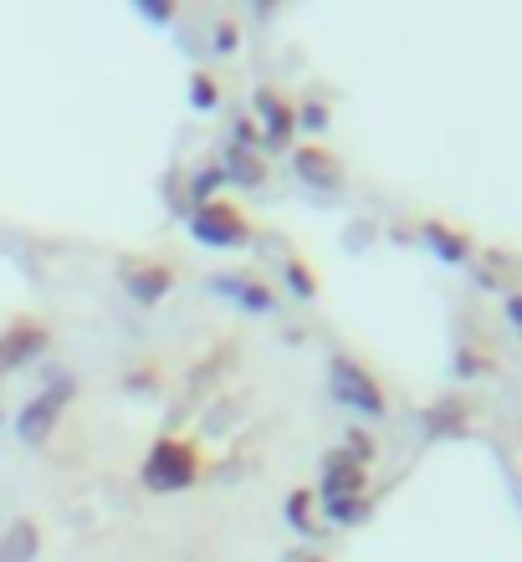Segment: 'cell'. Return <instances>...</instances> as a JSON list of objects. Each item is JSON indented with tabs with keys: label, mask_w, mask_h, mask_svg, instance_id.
I'll list each match as a JSON object with an SVG mask.
<instances>
[{
	"label": "cell",
	"mask_w": 522,
	"mask_h": 562,
	"mask_svg": "<svg viewBox=\"0 0 522 562\" xmlns=\"http://www.w3.org/2000/svg\"><path fill=\"white\" fill-rule=\"evenodd\" d=\"M190 98H195V108H215V103H221V82H215V77H210V72H195L190 77Z\"/></svg>",
	"instance_id": "obj_12"
},
{
	"label": "cell",
	"mask_w": 522,
	"mask_h": 562,
	"mask_svg": "<svg viewBox=\"0 0 522 562\" xmlns=\"http://www.w3.org/2000/svg\"><path fill=\"white\" fill-rule=\"evenodd\" d=\"M292 164H298V175L313 179V184H344L338 159H333V154H323V148H298V154H292Z\"/></svg>",
	"instance_id": "obj_9"
},
{
	"label": "cell",
	"mask_w": 522,
	"mask_h": 562,
	"mask_svg": "<svg viewBox=\"0 0 522 562\" xmlns=\"http://www.w3.org/2000/svg\"><path fill=\"white\" fill-rule=\"evenodd\" d=\"M425 240L435 246V256H441V261H471V236H466V231H456V225L425 221Z\"/></svg>",
	"instance_id": "obj_8"
},
{
	"label": "cell",
	"mask_w": 522,
	"mask_h": 562,
	"mask_svg": "<svg viewBox=\"0 0 522 562\" xmlns=\"http://www.w3.org/2000/svg\"><path fill=\"white\" fill-rule=\"evenodd\" d=\"M329 394L338 404H348L354 415H364V419H385L389 415V394H385V384L374 379L364 363H354V358H333L329 363Z\"/></svg>",
	"instance_id": "obj_1"
},
{
	"label": "cell",
	"mask_w": 522,
	"mask_h": 562,
	"mask_svg": "<svg viewBox=\"0 0 522 562\" xmlns=\"http://www.w3.org/2000/svg\"><path fill=\"white\" fill-rule=\"evenodd\" d=\"M200 481V450L190 440H159L144 460V486L154 496H169V491H185Z\"/></svg>",
	"instance_id": "obj_2"
},
{
	"label": "cell",
	"mask_w": 522,
	"mask_h": 562,
	"mask_svg": "<svg viewBox=\"0 0 522 562\" xmlns=\"http://www.w3.org/2000/svg\"><path fill=\"white\" fill-rule=\"evenodd\" d=\"M256 108H262V119H267V144H277V148H282L287 138L298 134V108L287 103L282 92L262 88V92H256Z\"/></svg>",
	"instance_id": "obj_6"
},
{
	"label": "cell",
	"mask_w": 522,
	"mask_h": 562,
	"mask_svg": "<svg viewBox=\"0 0 522 562\" xmlns=\"http://www.w3.org/2000/svg\"><path fill=\"white\" fill-rule=\"evenodd\" d=\"M302 562H329V558H302Z\"/></svg>",
	"instance_id": "obj_15"
},
{
	"label": "cell",
	"mask_w": 522,
	"mask_h": 562,
	"mask_svg": "<svg viewBox=\"0 0 522 562\" xmlns=\"http://www.w3.org/2000/svg\"><path fill=\"white\" fill-rule=\"evenodd\" d=\"M215 286H221L225 296L246 302V307H256V312H271V307H277V296H271L256 277H215Z\"/></svg>",
	"instance_id": "obj_10"
},
{
	"label": "cell",
	"mask_w": 522,
	"mask_h": 562,
	"mask_svg": "<svg viewBox=\"0 0 522 562\" xmlns=\"http://www.w3.org/2000/svg\"><path fill=\"white\" fill-rule=\"evenodd\" d=\"M123 281H129L134 302H159V296L175 286V267H165V261H129Z\"/></svg>",
	"instance_id": "obj_5"
},
{
	"label": "cell",
	"mask_w": 522,
	"mask_h": 562,
	"mask_svg": "<svg viewBox=\"0 0 522 562\" xmlns=\"http://www.w3.org/2000/svg\"><path fill=\"white\" fill-rule=\"evenodd\" d=\"M46 348V323H15L11 333H0V363L15 369V363H26L31 353H42Z\"/></svg>",
	"instance_id": "obj_7"
},
{
	"label": "cell",
	"mask_w": 522,
	"mask_h": 562,
	"mask_svg": "<svg viewBox=\"0 0 522 562\" xmlns=\"http://www.w3.org/2000/svg\"><path fill=\"white\" fill-rule=\"evenodd\" d=\"M508 323L522 333V286H518V292H508Z\"/></svg>",
	"instance_id": "obj_14"
},
{
	"label": "cell",
	"mask_w": 522,
	"mask_h": 562,
	"mask_svg": "<svg viewBox=\"0 0 522 562\" xmlns=\"http://www.w3.org/2000/svg\"><path fill=\"white\" fill-rule=\"evenodd\" d=\"M287 286H292V296H302V302H313L318 296V277L302 256H287Z\"/></svg>",
	"instance_id": "obj_11"
},
{
	"label": "cell",
	"mask_w": 522,
	"mask_h": 562,
	"mask_svg": "<svg viewBox=\"0 0 522 562\" xmlns=\"http://www.w3.org/2000/svg\"><path fill=\"white\" fill-rule=\"evenodd\" d=\"M190 231H195V240H206V246H231V240L252 236V225L241 221L236 205H225V200H206V205H195Z\"/></svg>",
	"instance_id": "obj_4"
},
{
	"label": "cell",
	"mask_w": 522,
	"mask_h": 562,
	"mask_svg": "<svg viewBox=\"0 0 522 562\" xmlns=\"http://www.w3.org/2000/svg\"><path fill=\"white\" fill-rule=\"evenodd\" d=\"M308 506H313V491H298V496H292V521H298V527H308Z\"/></svg>",
	"instance_id": "obj_13"
},
{
	"label": "cell",
	"mask_w": 522,
	"mask_h": 562,
	"mask_svg": "<svg viewBox=\"0 0 522 562\" xmlns=\"http://www.w3.org/2000/svg\"><path fill=\"white\" fill-rule=\"evenodd\" d=\"M369 465H358L348 450H333L329 465H323V506H354V502H369L364 496V481H369Z\"/></svg>",
	"instance_id": "obj_3"
}]
</instances>
